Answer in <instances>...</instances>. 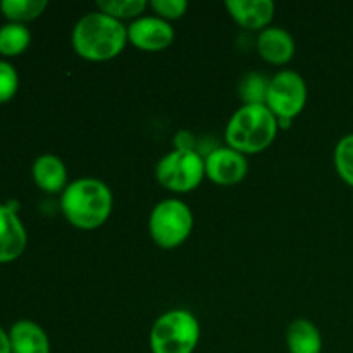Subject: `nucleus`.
<instances>
[{
	"label": "nucleus",
	"mask_w": 353,
	"mask_h": 353,
	"mask_svg": "<svg viewBox=\"0 0 353 353\" xmlns=\"http://www.w3.org/2000/svg\"><path fill=\"white\" fill-rule=\"evenodd\" d=\"M71 41L76 54L85 61H112L128 45V26L100 10H95L85 14L74 24Z\"/></svg>",
	"instance_id": "f257e3e1"
},
{
	"label": "nucleus",
	"mask_w": 353,
	"mask_h": 353,
	"mask_svg": "<svg viewBox=\"0 0 353 353\" xmlns=\"http://www.w3.org/2000/svg\"><path fill=\"white\" fill-rule=\"evenodd\" d=\"M114 196L109 186L97 178H79L61 193V210L65 221L78 230H97L112 214Z\"/></svg>",
	"instance_id": "f03ea898"
},
{
	"label": "nucleus",
	"mask_w": 353,
	"mask_h": 353,
	"mask_svg": "<svg viewBox=\"0 0 353 353\" xmlns=\"http://www.w3.org/2000/svg\"><path fill=\"white\" fill-rule=\"evenodd\" d=\"M278 117L264 103H243L230 117L224 131L228 147L243 155L264 152L276 140Z\"/></svg>",
	"instance_id": "7ed1b4c3"
},
{
	"label": "nucleus",
	"mask_w": 353,
	"mask_h": 353,
	"mask_svg": "<svg viewBox=\"0 0 353 353\" xmlns=\"http://www.w3.org/2000/svg\"><path fill=\"white\" fill-rule=\"evenodd\" d=\"M199 341V319L185 309L169 310L159 316L148 336L152 353H193Z\"/></svg>",
	"instance_id": "20e7f679"
},
{
	"label": "nucleus",
	"mask_w": 353,
	"mask_h": 353,
	"mask_svg": "<svg viewBox=\"0 0 353 353\" xmlns=\"http://www.w3.org/2000/svg\"><path fill=\"white\" fill-rule=\"evenodd\" d=\"M193 231V212L179 199L161 200L148 217V233L154 243L172 250L185 243Z\"/></svg>",
	"instance_id": "39448f33"
},
{
	"label": "nucleus",
	"mask_w": 353,
	"mask_h": 353,
	"mask_svg": "<svg viewBox=\"0 0 353 353\" xmlns=\"http://www.w3.org/2000/svg\"><path fill=\"white\" fill-rule=\"evenodd\" d=\"M307 83L296 71H279L269 79L265 105L278 117L279 128H290L292 121L302 114L307 105Z\"/></svg>",
	"instance_id": "423d86ee"
},
{
	"label": "nucleus",
	"mask_w": 353,
	"mask_h": 353,
	"mask_svg": "<svg viewBox=\"0 0 353 353\" xmlns=\"http://www.w3.org/2000/svg\"><path fill=\"white\" fill-rule=\"evenodd\" d=\"M159 185L174 193L199 188L205 178V159L196 150H171L155 165Z\"/></svg>",
	"instance_id": "0eeeda50"
},
{
	"label": "nucleus",
	"mask_w": 353,
	"mask_h": 353,
	"mask_svg": "<svg viewBox=\"0 0 353 353\" xmlns=\"http://www.w3.org/2000/svg\"><path fill=\"white\" fill-rule=\"evenodd\" d=\"M248 174L247 155L231 147L214 148L205 157V176L219 186L238 185Z\"/></svg>",
	"instance_id": "6e6552de"
},
{
	"label": "nucleus",
	"mask_w": 353,
	"mask_h": 353,
	"mask_svg": "<svg viewBox=\"0 0 353 353\" xmlns=\"http://www.w3.org/2000/svg\"><path fill=\"white\" fill-rule=\"evenodd\" d=\"M174 28L157 16H141L128 26V43L145 52H159L174 41Z\"/></svg>",
	"instance_id": "1a4fd4ad"
},
{
	"label": "nucleus",
	"mask_w": 353,
	"mask_h": 353,
	"mask_svg": "<svg viewBox=\"0 0 353 353\" xmlns=\"http://www.w3.org/2000/svg\"><path fill=\"white\" fill-rule=\"evenodd\" d=\"M28 233L19 219L17 207L12 203H0V264L14 262L24 254Z\"/></svg>",
	"instance_id": "9d476101"
},
{
	"label": "nucleus",
	"mask_w": 353,
	"mask_h": 353,
	"mask_svg": "<svg viewBox=\"0 0 353 353\" xmlns=\"http://www.w3.org/2000/svg\"><path fill=\"white\" fill-rule=\"evenodd\" d=\"M226 10L245 30L262 31L271 26L276 6L272 0H228Z\"/></svg>",
	"instance_id": "9b49d317"
},
{
	"label": "nucleus",
	"mask_w": 353,
	"mask_h": 353,
	"mask_svg": "<svg viewBox=\"0 0 353 353\" xmlns=\"http://www.w3.org/2000/svg\"><path fill=\"white\" fill-rule=\"evenodd\" d=\"M295 40L286 30L279 26H269L257 37V50L265 62L283 65L295 55Z\"/></svg>",
	"instance_id": "f8f14e48"
},
{
	"label": "nucleus",
	"mask_w": 353,
	"mask_h": 353,
	"mask_svg": "<svg viewBox=\"0 0 353 353\" xmlns=\"http://www.w3.org/2000/svg\"><path fill=\"white\" fill-rule=\"evenodd\" d=\"M12 353H50V340L40 324L21 319L9 330Z\"/></svg>",
	"instance_id": "ddd939ff"
},
{
	"label": "nucleus",
	"mask_w": 353,
	"mask_h": 353,
	"mask_svg": "<svg viewBox=\"0 0 353 353\" xmlns=\"http://www.w3.org/2000/svg\"><path fill=\"white\" fill-rule=\"evenodd\" d=\"M34 183L47 193H62L68 183V168L57 155L43 154L33 162L31 169Z\"/></svg>",
	"instance_id": "4468645a"
},
{
	"label": "nucleus",
	"mask_w": 353,
	"mask_h": 353,
	"mask_svg": "<svg viewBox=\"0 0 353 353\" xmlns=\"http://www.w3.org/2000/svg\"><path fill=\"white\" fill-rule=\"evenodd\" d=\"M286 347L290 353H321L323 336L312 321L295 319L286 330Z\"/></svg>",
	"instance_id": "2eb2a0df"
},
{
	"label": "nucleus",
	"mask_w": 353,
	"mask_h": 353,
	"mask_svg": "<svg viewBox=\"0 0 353 353\" xmlns=\"http://www.w3.org/2000/svg\"><path fill=\"white\" fill-rule=\"evenodd\" d=\"M31 43V31L26 24L6 23L0 26V54L6 57H16L23 54Z\"/></svg>",
	"instance_id": "dca6fc26"
},
{
	"label": "nucleus",
	"mask_w": 353,
	"mask_h": 353,
	"mask_svg": "<svg viewBox=\"0 0 353 353\" xmlns=\"http://www.w3.org/2000/svg\"><path fill=\"white\" fill-rule=\"evenodd\" d=\"M47 7V0H2L0 12L9 19V23L24 24L38 19Z\"/></svg>",
	"instance_id": "f3484780"
},
{
	"label": "nucleus",
	"mask_w": 353,
	"mask_h": 353,
	"mask_svg": "<svg viewBox=\"0 0 353 353\" xmlns=\"http://www.w3.org/2000/svg\"><path fill=\"white\" fill-rule=\"evenodd\" d=\"M148 2L145 0H99L97 10L121 21L124 19H138L141 14L147 10Z\"/></svg>",
	"instance_id": "a211bd4d"
},
{
	"label": "nucleus",
	"mask_w": 353,
	"mask_h": 353,
	"mask_svg": "<svg viewBox=\"0 0 353 353\" xmlns=\"http://www.w3.org/2000/svg\"><path fill=\"white\" fill-rule=\"evenodd\" d=\"M269 79L259 72H248L241 78L238 92H240L243 103H264L268 99Z\"/></svg>",
	"instance_id": "6ab92c4d"
},
{
	"label": "nucleus",
	"mask_w": 353,
	"mask_h": 353,
	"mask_svg": "<svg viewBox=\"0 0 353 353\" xmlns=\"http://www.w3.org/2000/svg\"><path fill=\"white\" fill-rule=\"evenodd\" d=\"M334 168L340 178L353 186V133L340 138L334 147Z\"/></svg>",
	"instance_id": "aec40b11"
},
{
	"label": "nucleus",
	"mask_w": 353,
	"mask_h": 353,
	"mask_svg": "<svg viewBox=\"0 0 353 353\" xmlns=\"http://www.w3.org/2000/svg\"><path fill=\"white\" fill-rule=\"evenodd\" d=\"M19 88V74L10 62L0 61V103L14 99Z\"/></svg>",
	"instance_id": "412c9836"
},
{
	"label": "nucleus",
	"mask_w": 353,
	"mask_h": 353,
	"mask_svg": "<svg viewBox=\"0 0 353 353\" xmlns=\"http://www.w3.org/2000/svg\"><path fill=\"white\" fill-rule=\"evenodd\" d=\"M148 7L155 12V16L164 21L179 19L188 10V2L186 0H150Z\"/></svg>",
	"instance_id": "4be33fe9"
},
{
	"label": "nucleus",
	"mask_w": 353,
	"mask_h": 353,
	"mask_svg": "<svg viewBox=\"0 0 353 353\" xmlns=\"http://www.w3.org/2000/svg\"><path fill=\"white\" fill-rule=\"evenodd\" d=\"M176 150H195V138L190 131H179L174 134Z\"/></svg>",
	"instance_id": "5701e85b"
},
{
	"label": "nucleus",
	"mask_w": 353,
	"mask_h": 353,
	"mask_svg": "<svg viewBox=\"0 0 353 353\" xmlns=\"http://www.w3.org/2000/svg\"><path fill=\"white\" fill-rule=\"evenodd\" d=\"M0 353H12L10 352L9 331L3 330L2 326H0Z\"/></svg>",
	"instance_id": "b1692460"
}]
</instances>
